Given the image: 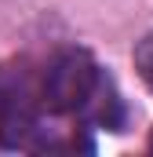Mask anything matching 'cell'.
Returning a JSON list of instances; mask_svg holds the SVG:
<instances>
[{
  "label": "cell",
  "instance_id": "obj_1",
  "mask_svg": "<svg viewBox=\"0 0 153 157\" xmlns=\"http://www.w3.org/2000/svg\"><path fill=\"white\" fill-rule=\"evenodd\" d=\"M106 84H110V77L99 70V62L84 48H69V51L55 55V62L47 66L40 95H44L47 110L84 117Z\"/></svg>",
  "mask_w": 153,
  "mask_h": 157
},
{
  "label": "cell",
  "instance_id": "obj_3",
  "mask_svg": "<svg viewBox=\"0 0 153 157\" xmlns=\"http://www.w3.org/2000/svg\"><path fill=\"white\" fill-rule=\"evenodd\" d=\"M150 154H153V135H150Z\"/></svg>",
  "mask_w": 153,
  "mask_h": 157
},
{
  "label": "cell",
  "instance_id": "obj_2",
  "mask_svg": "<svg viewBox=\"0 0 153 157\" xmlns=\"http://www.w3.org/2000/svg\"><path fill=\"white\" fill-rule=\"evenodd\" d=\"M131 62L139 70L142 84L153 91V33H146L142 40H135V51H131Z\"/></svg>",
  "mask_w": 153,
  "mask_h": 157
}]
</instances>
